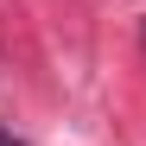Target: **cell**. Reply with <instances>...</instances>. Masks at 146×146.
<instances>
[{
    "mask_svg": "<svg viewBox=\"0 0 146 146\" xmlns=\"http://www.w3.org/2000/svg\"><path fill=\"white\" fill-rule=\"evenodd\" d=\"M0 146H26V140H19V133H7V127H0Z\"/></svg>",
    "mask_w": 146,
    "mask_h": 146,
    "instance_id": "1",
    "label": "cell"
}]
</instances>
